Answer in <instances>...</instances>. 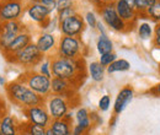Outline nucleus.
<instances>
[{
  "label": "nucleus",
  "mask_w": 160,
  "mask_h": 135,
  "mask_svg": "<svg viewBox=\"0 0 160 135\" xmlns=\"http://www.w3.org/2000/svg\"><path fill=\"white\" fill-rule=\"evenodd\" d=\"M51 69L53 77L68 80L74 85L81 81V75L85 76L84 60L81 58L70 59L56 55L53 59H51Z\"/></svg>",
  "instance_id": "nucleus-1"
},
{
  "label": "nucleus",
  "mask_w": 160,
  "mask_h": 135,
  "mask_svg": "<svg viewBox=\"0 0 160 135\" xmlns=\"http://www.w3.org/2000/svg\"><path fill=\"white\" fill-rule=\"evenodd\" d=\"M5 90L10 101L16 106L23 107V109L33 106H42L44 103V97L37 95L20 80L9 82L5 86Z\"/></svg>",
  "instance_id": "nucleus-2"
},
{
  "label": "nucleus",
  "mask_w": 160,
  "mask_h": 135,
  "mask_svg": "<svg viewBox=\"0 0 160 135\" xmlns=\"http://www.w3.org/2000/svg\"><path fill=\"white\" fill-rule=\"evenodd\" d=\"M42 55L43 54L37 48L36 43L31 42L22 51L18 52L16 54L6 57V59L10 63H14V64H18V65H22V66H26V68H31V66L33 68L36 65H40V63L42 61Z\"/></svg>",
  "instance_id": "nucleus-3"
},
{
  "label": "nucleus",
  "mask_w": 160,
  "mask_h": 135,
  "mask_svg": "<svg viewBox=\"0 0 160 135\" xmlns=\"http://www.w3.org/2000/svg\"><path fill=\"white\" fill-rule=\"evenodd\" d=\"M18 80L22 81L32 91H35L37 95L42 97H47L51 94V80L52 79L44 76L40 73L27 71L23 75H21V77H19Z\"/></svg>",
  "instance_id": "nucleus-4"
},
{
  "label": "nucleus",
  "mask_w": 160,
  "mask_h": 135,
  "mask_svg": "<svg viewBox=\"0 0 160 135\" xmlns=\"http://www.w3.org/2000/svg\"><path fill=\"white\" fill-rule=\"evenodd\" d=\"M22 31H23L22 26L18 20L0 22V51L4 53L8 49V47L11 44V42Z\"/></svg>",
  "instance_id": "nucleus-5"
},
{
  "label": "nucleus",
  "mask_w": 160,
  "mask_h": 135,
  "mask_svg": "<svg viewBox=\"0 0 160 135\" xmlns=\"http://www.w3.org/2000/svg\"><path fill=\"white\" fill-rule=\"evenodd\" d=\"M100 14L102 16L103 22L110 27L112 28L113 31H117V32H126L128 30V25L121 19L115 9V4H107V5H103L100 7Z\"/></svg>",
  "instance_id": "nucleus-6"
},
{
  "label": "nucleus",
  "mask_w": 160,
  "mask_h": 135,
  "mask_svg": "<svg viewBox=\"0 0 160 135\" xmlns=\"http://www.w3.org/2000/svg\"><path fill=\"white\" fill-rule=\"evenodd\" d=\"M82 52V43L78 37H69L63 36L59 41L58 46V55L64 58L78 59L81 58Z\"/></svg>",
  "instance_id": "nucleus-7"
},
{
  "label": "nucleus",
  "mask_w": 160,
  "mask_h": 135,
  "mask_svg": "<svg viewBox=\"0 0 160 135\" xmlns=\"http://www.w3.org/2000/svg\"><path fill=\"white\" fill-rule=\"evenodd\" d=\"M47 109L48 113L52 118L54 119H63L69 112V101L67 97L59 96V95H52L47 101Z\"/></svg>",
  "instance_id": "nucleus-8"
},
{
  "label": "nucleus",
  "mask_w": 160,
  "mask_h": 135,
  "mask_svg": "<svg viewBox=\"0 0 160 135\" xmlns=\"http://www.w3.org/2000/svg\"><path fill=\"white\" fill-rule=\"evenodd\" d=\"M22 10V0H0V22L18 20Z\"/></svg>",
  "instance_id": "nucleus-9"
},
{
  "label": "nucleus",
  "mask_w": 160,
  "mask_h": 135,
  "mask_svg": "<svg viewBox=\"0 0 160 135\" xmlns=\"http://www.w3.org/2000/svg\"><path fill=\"white\" fill-rule=\"evenodd\" d=\"M84 27H85V21L79 14H75L59 22V28L63 36L78 37L82 33Z\"/></svg>",
  "instance_id": "nucleus-10"
},
{
  "label": "nucleus",
  "mask_w": 160,
  "mask_h": 135,
  "mask_svg": "<svg viewBox=\"0 0 160 135\" xmlns=\"http://www.w3.org/2000/svg\"><path fill=\"white\" fill-rule=\"evenodd\" d=\"M25 116L27 117L28 122L32 124H37L41 127L48 128L51 125V116L48 113V109L42 104V106H33L23 109Z\"/></svg>",
  "instance_id": "nucleus-11"
},
{
  "label": "nucleus",
  "mask_w": 160,
  "mask_h": 135,
  "mask_svg": "<svg viewBox=\"0 0 160 135\" xmlns=\"http://www.w3.org/2000/svg\"><path fill=\"white\" fill-rule=\"evenodd\" d=\"M56 10V4L46 6L41 2H33L28 6L27 14L30 19L33 20L35 22L42 23V26H46V21H48V16L52 14V11Z\"/></svg>",
  "instance_id": "nucleus-12"
},
{
  "label": "nucleus",
  "mask_w": 160,
  "mask_h": 135,
  "mask_svg": "<svg viewBox=\"0 0 160 135\" xmlns=\"http://www.w3.org/2000/svg\"><path fill=\"white\" fill-rule=\"evenodd\" d=\"M134 97V90L132 86L127 85L124 87H122L118 92V95L116 96L115 103H113V113L115 116H120L121 113L127 108V106L132 102Z\"/></svg>",
  "instance_id": "nucleus-13"
},
{
  "label": "nucleus",
  "mask_w": 160,
  "mask_h": 135,
  "mask_svg": "<svg viewBox=\"0 0 160 135\" xmlns=\"http://www.w3.org/2000/svg\"><path fill=\"white\" fill-rule=\"evenodd\" d=\"M115 9H116V11H117V14H118V16H120L121 19L123 20L128 26H131V25H133L134 22H136V20L138 17V12L133 9V7H131L127 2H124L123 0H115Z\"/></svg>",
  "instance_id": "nucleus-14"
},
{
  "label": "nucleus",
  "mask_w": 160,
  "mask_h": 135,
  "mask_svg": "<svg viewBox=\"0 0 160 135\" xmlns=\"http://www.w3.org/2000/svg\"><path fill=\"white\" fill-rule=\"evenodd\" d=\"M30 43H31V35L27 31H22L16 36V38L11 42V44L8 47V49L4 52V55L9 57L12 54H16L18 52L22 51L25 47H27Z\"/></svg>",
  "instance_id": "nucleus-15"
},
{
  "label": "nucleus",
  "mask_w": 160,
  "mask_h": 135,
  "mask_svg": "<svg viewBox=\"0 0 160 135\" xmlns=\"http://www.w3.org/2000/svg\"><path fill=\"white\" fill-rule=\"evenodd\" d=\"M73 86H75L73 82L64 80V79L52 77V80H51V92L53 95L67 97L69 94L73 92Z\"/></svg>",
  "instance_id": "nucleus-16"
},
{
  "label": "nucleus",
  "mask_w": 160,
  "mask_h": 135,
  "mask_svg": "<svg viewBox=\"0 0 160 135\" xmlns=\"http://www.w3.org/2000/svg\"><path fill=\"white\" fill-rule=\"evenodd\" d=\"M56 44H57L56 37L52 33H48V32L42 33L38 37V39H37V42H36V46H37V48L40 49V52L42 54L49 53L52 49H54Z\"/></svg>",
  "instance_id": "nucleus-17"
},
{
  "label": "nucleus",
  "mask_w": 160,
  "mask_h": 135,
  "mask_svg": "<svg viewBox=\"0 0 160 135\" xmlns=\"http://www.w3.org/2000/svg\"><path fill=\"white\" fill-rule=\"evenodd\" d=\"M0 130L2 135H18V125L16 120L12 116H6L0 118Z\"/></svg>",
  "instance_id": "nucleus-18"
},
{
  "label": "nucleus",
  "mask_w": 160,
  "mask_h": 135,
  "mask_svg": "<svg viewBox=\"0 0 160 135\" xmlns=\"http://www.w3.org/2000/svg\"><path fill=\"white\" fill-rule=\"evenodd\" d=\"M49 128L53 130L54 135H70L72 134V122L63 119H54L51 122Z\"/></svg>",
  "instance_id": "nucleus-19"
},
{
  "label": "nucleus",
  "mask_w": 160,
  "mask_h": 135,
  "mask_svg": "<svg viewBox=\"0 0 160 135\" xmlns=\"http://www.w3.org/2000/svg\"><path fill=\"white\" fill-rule=\"evenodd\" d=\"M96 49H98L100 55L113 52V43H112L111 39L108 38L107 35H100L99 36L98 42H96Z\"/></svg>",
  "instance_id": "nucleus-20"
},
{
  "label": "nucleus",
  "mask_w": 160,
  "mask_h": 135,
  "mask_svg": "<svg viewBox=\"0 0 160 135\" xmlns=\"http://www.w3.org/2000/svg\"><path fill=\"white\" fill-rule=\"evenodd\" d=\"M89 74L95 82H101L105 75V68L99 61H92L89 64Z\"/></svg>",
  "instance_id": "nucleus-21"
},
{
  "label": "nucleus",
  "mask_w": 160,
  "mask_h": 135,
  "mask_svg": "<svg viewBox=\"0 0 160 135\" xmlns=\"http://www.w3.org/2000/svg\"><path fill=\"white\" fill-rule=\"evenodd\" d=\"M75 119H77V124L80 125L81 128L89 130L91 127V119H90V113L88 112L86 108H79L75 113Z\"/></svg>",
  "instance_id": "nucleus-22"
},
{
  "label": "nucleus",
  "mask_w": 160,
  "mask_h": 135,
  "mask_svg": "<svg viewBox=\"0 0 160 135\" xmlns=\"http://www.w3.org/2000/svg\"><path fill=\"white\" fill-rule=\"evenodd\" d=\"M108 74H115V73H121V71H127L131 69V63L126 59H116L111 65L107 68Z\"/></svg>",
  "instance_id": "nucleus-23"
},
{
  "label": "nucleus",
  "mask_w": 160,
  "mask_h": 135,
  "mask_svg": "<svg viewBox=\"0 0 160 135\" xmlns=\"http://www.w3.org/2000/svg\"><path fill=\"white\" fill-rule=\"evenodd\" d=\"M138 36L143 41H148L154 37V28L149 22H140L138 25Z\"/></svg>",
  "instance_id": "nucleus-24"
},
{
  "label": "nucleus",
  "mask_w": 160,
  "mask_h": 135,
  "mask_svg": "<svg viewBox=\"0 0 160 135\" xmlns=\"http://www.w3.org/2000/svg\"><path fill=\"white\" fill-rule=\"evenodd\" d=\"M145 16L150 17L153 21H155L157 23H159L160 22V0L157 4H154L153 6H150V7L147 9Z\"/></svg>",
  "instance_id": "nucleus-25"
},
{
  "label": "nucleus",
  "mask_w": 160,
  "mask_h": 135,
  "mask_svg": "<svg viewBox=\"0 0 160 135\" xmlns=\"http://www.w3.org/2000/svg\"><path fill=\"white\" fill-rule=\"evenodd\" d=\"M26 128L30 135H46V132H47V128L37 125V124H32V123L26 124Z\"/></svg>",
  "instance_id": "nucleus-26"
},
{
  "label": "nucleus",
  "mask_w": 160,
  "mask_h": 135,
  "mask_svg": "<svg viewBox=\"0 0 160 135\" xmlns=\"http://www.w3.org/2000/svg\"><path fill=\"white\" fill-rule=\"evenodd\" d=\"M116 59H117V55H116L113 52H111V53H107V54H102V55H100L99 63H100L103 68H107V66L111 65Z\"/></svg>",
  "instance_id": "nucleus-27"
},
{
  "label": "nucleus",
  "mask_w": 160,
  "mask_h": 135,
  "mask_svg": "<svg viewBox=\"0 0 160 135\" xmlns=\"http://www.w3.org/2000/svg\"><path fill=\"white\" fill-rule=\"evenodd\" d=\"M40 74L44 75V76L52 79L53 75H52V69H51V60H44V61H41L40 63Z\"/></svg>",
  "instance_id": "nucleus-28"
},
{
  "label": "nucleus",
  "mask_w": 160,
  "mask_h": 135,
  "mask_svg": "<svg viewBox=\"0 0 160 135\" xmlns=\"http://www.w3.org/2000/svg\"><path fill=\"white\" fill-rule=\"evenodd\" d=\"M70 7H74V0H56V10L58 14Z\"/></svg>",
  "instance_id": "nucleus-29"
},
{
  "label": "nucleus",
  "mask_w": 160,
  "mask_h": 135,
  "mask_svg": "<svg viewBox=\"0 0 160 135\" xmlns=\"http://www.w3.org/2000/svg\"><path fill=\"white\" fill-rule=\"evenodd\" d=\"M110 106H111V97L108 95L101 96V98L99 99V109L102 112H106V111H108Z\"/></svg>",
  "instance_id": "nucleus-30"
},
{
  "label": "nucleus",
  "mask_w": 160,
  "mask_h": 135,
  "mask_svg": "<svg viewBox=\"0 0 160 135\" xmlns=\"http://www.w3.org/2000/svg\"><path fill=\"white\" fill-rule=\"evenodd\" d=\"M147 9H148L147 0H136L134 1V10L138 12V15H145Z\"/></svg>",
  "instance_id": "nucleus-31"
},
{
  "label": "nucleus",
  "mask_w": 160,
  "mask_h": 135,
  "mask_svg": "<svg viewBox=\"0 0 160 135\" xmlns=\"http://www.w3.org/2000/svg\"><path fill=\"white\" fill-rule=\"evenodd\" d=\"M75 14H78L77 12V10H75V7H70V9H67V10H64V11H62L58 14V21H63V20L68 19V17H70V16H73V15H75Z\"/></svg>",
  "instance_id": "nucleus-32"
},
{
  "label": "nucleus",
  "mask_w": 160,
  "mask_h": 135,
  "mask_svg": "<svg viewBox=\"0 0 160 135\" xmlns=\"http://www.w3.org/2000/svg\"><path fill=\"white\" fill-rule=\"evenodd\" d=\"M85 21H86V23H88L91 28H96L98 19H96V16H95L94 12H91V11L86 12V15H85Z\"/></svg>",
  "instance_id": "nucleus-33"
},
{
  "label": "nucleus",
  "mask_w": 160,
  "mask_h": 135,
  "mask_svg": "<svg viewBox=\"0 0 160 135\" xmlns=\"http://www.w3.org/2000/svg\"><path fill=\"white\" fill-rule=\"evenodd\" d=\"M153 43L155 47L160 48V22L155 25L154 27V37H153Z\"/></svg>",
  "instance_id": "nucleus-34"
},
{
  "label": "nucleus",
  "mask_w": 160,
  "mask_h": 135,
  "mask_svg": "<svg viewBox=\"0 0 160 135\" xmlns=\"http://www.w3.org/2000/svg\"><path fill=\"white\" fill-rule=\"evenodd\" d=\"M85 133H86V129L81 128L78 124L74 125L73 129H72V135H85Z\"/></svg>",
  "instance_id": "nucleus-35"
},
{
  "label": "nucleus",
  "mask_w": 160,
  "mask_h": 135,
  "mask_svg": "<svg viewBox=\"0 0 160 135\" xmlns=\"http://www.w3.org/2000/svg\"><path fill=\"white\" fill-rule=\"evenodd\" d=\"M96 28L99 30V32H100V35H106V30H105V26H103V23H102L101 21H98V25H96Z\"/></svg>",
  "instance_id": "nucleus-36"
},
{
  "label": "nucleus",
  "mask_w": 160,
  "mask_h": 135,
  "mask_svg": "<svg viewBox=\"0 0 160 135\" xmlns=\"http://www.w3.org/2000/svg\"><path fill=\"white\" fill-rule=\"evenodd\" d=\"M149 92H152V94H154L155 96L160 97V84H158V85H155L152 90H149Z\"/></svg>",
  "instance_id": "nucleus-37"
},
{
  "label": "nucleus",
  "mask_w": 160,
  "mask_h": 135,
  "mask_svg": "<svg viewBox=\"0 0 160 135\" xmlns=\"http://www.w3.org/2000/svg\"><path fill=\"white\" fill-rule=\"evenodd\" d=\"M38 2L43 4V5H46V6H49V5L56 4V0H38Z\"/></svg>",
  "instance_id": "nucleus-38"
},
{
  "label": "nucleus",
  "mask_w": 160,
  "mask_h": 135,
  "mask_svg": "<svg viewBox=\"0 0 160 135\" xmlns=\"http://www.w3.org/2000/svg\"><path fill=\"white\" fill-rule=\"evenodd\" d=\"M115 2V0H99V9L103 5H107V4H112Z\"/></svg>",
  "instance_id": "nucleus-39"
},
{
  "label": "nucleus",
  "mask_w": 160,
  "mask_h": 135,
  "mask_svg": "<svg viewBox=\"0 0 160 135\" xmlns=\"http://www.w3.org/2000/svg\"><path fill=\"white\" fill-rule=\"evenodd\" d=\"M159 0H147V5H148V7H150V6H153L154 4H157Z\"/></svg>",
  "instance_id": "nucleus-40"
},
{
  "label": "nucleus",
  "mask_w": 160,
  "mask_h": 135,
  "mask_svg": "<svg viewBox=\"0 0 160 135\" xmlns=\"http://www.w3.org/2000/svg\"><path fill=\"white\" fill-rule=\"evenodd\" d=\"M123 1H124V2H127L131 7H133V9H134V1H136V0H123Z\"/></svg>",
  "instance_id": "nucleus-41"
},
{
  "label": "nucleus",
  "mask_w": 160,
  "mask_h": 135,
  "mask_svg": "<svg viewBox=\"0 0 160 135\" xmlns=\"http://www.w3.org/2000/svg\"><path fill=\"white\" fill-rule=\"evenodd\" d=\"M46 135H54V133H53V130H52V129H51L49 127L47 128V132H46Z\"/></svg>",
  "instance_id": "nucleus-42"
},
{
  "label": "nucleus",
  "mask_w": 160,
  "mask_h": 135,
  "mask_svg": "<svg viewBox=\"0 0 160 135\" xmlns=\"http://www.w3.org/2000/svg\"><path fill=\"white\" fill-rule=\"evenodd\" d=\"M18 135H30V133H28L27 128H25V130H23L22 133H18Z\"/></svg>",
  "instance_id": "nucleus-43"
},
{
  "label": "nucleus",
  "mask_w": 160,
  "mask_h": 135,
  "mask_svg": "<svg viewBox=\"0 0 160 135\" xmlns=\"http://www.w3.org/2000/svg\"><path fill=\"white\" fill-rule=\"evenodd\" d=\"M0 86H5V79L0 75Z\"/></svg>",
  "instance_id": "nucleus-44"
},
{
  "label": "nucleus",
  "mask_w": 160,
  "mask_h": 135,
  "mask_svg": "<svg viewBox=\"0 0 160 135\" xmlns=\"http://www.w3.org/2000/svg\"><path fill=\"white\" fill-rule=\"evenodd\" d=\"M0 135H2V134H1V130H0Z\"/></svg>",
  "instance_id": "nucleus-45"
},
{
  "label": "nucleus",
  "mask_w": 160,
  "mask_h": 135,
  "mask_svg": "<svg viewBox=\"0 0 160 135\" xmlns=\"http://www.w3.org/2000/svg\"><path fill=\"white\" fill-rule=\"evenodd\" d=\"M159 71H160V68H159Z\"/></svg>",
  "instance_id": "nucleus-46"
},
{
  "label": "nucleus",
  "mask_w": 160,
  "mask_h": 135,
  "mask_svg": "<svg viewBox=\"0 0 160 135\" xmlns=\"http://www.w3.org/2000/svg\"><path fill=\"white\" fill-rule=\"evenodd\" d=\"M70 135H72V134H70Z\"/></svg>",
  "instance_id": "nucleus-47"
}]
</instances>
